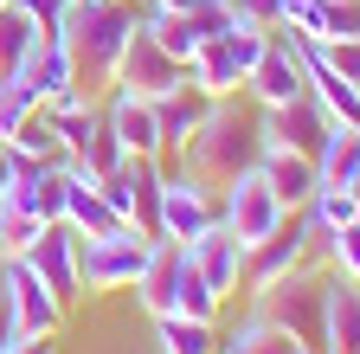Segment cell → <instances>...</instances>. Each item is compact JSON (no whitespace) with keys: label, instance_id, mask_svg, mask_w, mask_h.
<instances>
[{"label":"cell","instance_id":"31","mask_svg":"<svg viewBox=\"0 0 360 354\" xmlns=\"http://www.w3.org/2000/svg\"><path fill=\"white\" fill-rule=\"evenodd\" d=\"M277 32L322 39V0H283V20H277Z\"/></svg>","mask_w":360,"mask_h":354},{"label":"cell","instance_id":"10","mask_svg":"<svg viewBox=\"0 0 360 354\" xmlns=\"http://www.w3.org/2000/svg\"><path fill=\"white\" fill-rule=\"evenodd\" d=\"M302 91H309V77H302V58H296V39L290 32H270V46L257 52V65L245 77V97L257 110H270V103H290Z\"/></svg>","mask_w":360,"mask_h":354},{"label":"cell","instance_id":"2","mask_svg":"<svg viewBox=\"0 0 360 354\" xmlns=\"http://www.w3.org/2000/svg\"><path fill=\"white\" fill-rule=\"evenodd\" d=\"M129 0H71L65 7V26H58V46L71 52V77L77 91H103L116 84V58L129 46Z\"/></svg>","mask_w":360,"mask_h":354},{"label":"cell","instance_id":"1","mask_svg":"<svg viewBox=\"0 0 360 354\" xmlns=\"http://www.w3.org/2000/svg\"><path fill=\"white\" fill-rule=\"evenodd\" d=\"M257 155H264V129H257V116H251L238 97H219L212 116L193 129L187 142H180V174H193L206 194H225L238 174L257 167Z\"/></svg>","mask_w":360,"mask_h":354},{"label":"cell","instance_id":"3","mask_svg":"<svg viewBox=\"0 0 360 354\" xmlns=\"http://www.w3.org/2000/svg\"><path fill=\"white\" fill-rule=\"evenodd\" d=\"M322 296H328V277L315 271V264H302V271L251 290V316L283 329L302 354H322Z\"/></svg>","mask_w":360,"mask_h":354},{"label":"cell","instance_id":"8","mask_svg":"<svg viewBox=\"0 0 360 354\" xmlns=\"http://www.w3.org/2000/svg\"><path fill=\"white\" fill-rule=\"evenodd\" d=\"M174 84H187V65H180L161 39L148 32V20H135V26H129V46H122V58H116V84H110V91L161 97V91H174Z\"/></svg>","mask_w":360,"mask_h":354},{"label":"cell","instance_id":"6","mask_svg":"<svg viewBox=\"0 0 360 354\" xmlns=\"http://www.w3.org/2000/svg\"><path fill=\"white\" fill-rule=\"evenodd\" d=\"M315 251H322V232H315V219L309 213H290L270 239L245 245V271H238V290H264V284H277L290 271H302V264H315Z\"/></svg>","mask_w":360,"mask_h":354},{"label":"cell","instance_id":"26","mask_svg":"<svg viewBox=\"0 0 360 354\" xmlns=\"http://www.w3.org/2000/svg\"><path fill=\"white\" fill-rule=\"evenodd\" d=\"M302 213L315 219V232L328 239V232H341V226H347V219H360V200H354L347 187H328V181H322V187L309 194V206H302Z\"/></svg>","mask_w":360,"mask_h":354},{"label":"cell","instance_id":"12","mask_svg":"<svg viewBox=\"0 0 360 354\" xmlns=\"http://www.w3.org/2000/svg\"><path fill=\"white\" fill-rule=\"evenodd\" d=\"M206 226H219V194H206L193 174H167L161 181V239L187 245Z\"/></svg>","mask_w":360,"mask_h":354},{"label":"cell","instance_id":"5","mask_svg":"<svg viewBox=\"0 0 360 354\" xmlns=\"http://www.w3.org/2000/svg\"><path fill=\"white\" fill-rule=\"evenodd\" d=\"M148 245L135 226H116L103 239H77V284L84 296H116V290H135V277H142L148 264Z\"/></svg>","mask_w":360,"mask_h":354},{"label":"cell","instance_id":"14","mask_svg":"<svg viewBox=\"0 0 360 354\" xmlns=\"http://www.w3.org/2000/svg\"><path fill=\"white\" fill-rule=\"evenodd\" d=\"M103 122H110V136H116V148H122V155H148V161H161V155H167L161 122H155V103H148V97L116 91V97L103 103Z\"/></svg>","mask_w":360,"mask_h":354},{"label":"cell","instance_id":"25","mask_svg":"<svg viewBox=\"0 0 360 354\" xmlns=\"http://www.w3.org/2000/svg\"><path fill=\"white\" fill-rule=\"evenodd\" d=\"M219 354H302L283 329H270V322H257V316H245L232 335H219Z\"/></svg>","mask_w":360,"mask_h":354},{"label":"cell","instance_id":"24","mask_svg":"<svg viewBox=\"0 0 360 354\" xmlns=\"http://www.w3.org/2000/svg\"><path fill=\"white\" fill-rule=\"evenodd\" d=\"M174 309L180 316H200V322H219V309H225V296L193 271V258H180V277H174Z\"/></svg>","mask_w":360,"mask_h":354},{"label":"cell","instance_id":"9","mask_svg":"<svg viewBox=\"0 0 360 354\" xmlns=\"http://www.w3.org/2000/svg\"><path fill=\"white\" fill-rule=\"evenodd\" d=\"M283 219H290V213H283V200L270 194V181H264L257 167H251V174H238V181L219 194V226L232 232L238 245H257V239H270V232L283 226Z\"/></svg>","mask_w":360,"mask_h":354},{"label":"cell","instance_id":"34","mask_svg":"<svg viewBox=\"0 0 360 354\" xmlns=\"http://www.w3.org/2000/svg\"><path fill=\"white\" fill-rule=\"evenodd\" d=\"M238 20H257V26H270L277 32V20H283V0H225Z\"/></svg>","mask_w":360,"mask_h":354},{"label":"cell","instance_id":"29","mask_svg":"<svg viewBox=\"0 0 360 354\" xmlns=\"http://www.w3.org/2000/svg\"><path fill=\"white\" fill-rule=\"evenodd\" d=\"M32 206H39V219H45V226H58V219H65V167H58V161L39 174V194H32Z\"/></svg>","mask_w":360,"mask_h":354},{"label":"cell","instance_id":"13","mask_svg":"<svg viewBox=\"0 0 360 354\" xmlns=\"http://www.w3.org/2000/svg\"><path fill=\"white\" fill-rule=\"evenodd\" d=\"M238 13L232 7H225V0H212V7H180V13H148V32L161 39V46L180 58V65H187L200 46H206V39L212 32H225V26H232Z\"/></svg>","mask_w":360,"mask_h":354},{"label":"cell","instance_id":"39","mask_svg":"<svg viewBox=\"0 0 360 354\" xmlns=\"http://www.w3.org/2000/svg\"><path fill=\"white\" fill-rule=\"evenodd\" d=\"M0 7H7V0H0Z\"/></svg>","mask_w":360,"mask_h":354},{"label":"cell","instance_id":"30","mask_svg":"<svg viewBox=\"0 0 360 354\" xmlns=\"http://www.w3.org/2000/svg\"><path fill=\"white\" fill-rule=\"evenodd\" d=\"M322 39H360V0H322Z\"/></svg>","mask_w":360,"mask_h":354},{"label":"cell","instance_id":"18","mask_svg":"<svg viewBox=\"0 0 360 354\" xmlns=\"http://www.w3.org/2000/svg\"><path fill=\"white\" fill-rule=\"evenodd\" d=\"M322 354H360V284L328 271L322 296Z\"/></svg>","mask_w":360,"mask_h":354},{"label":"cell","instance_id":"23","mask_svg":"<svg viewBox=\"0 0 360 354\" xmlns=\"http://www.w3.org/2000/svg\"><path fill=\"white\" fill-rule=\"evenodd\" d=\"M354 167H360V129L354 122H328L322 148H315V174H322L328 187H347Z\"/></svg>","mask_w":360,"mask_h":354},{"label":"cell","instance_id":"32","mask_svg":"<svg viewBox=\"0 0 360 354\" xmlns=\"http://www.w3.org/2000/svg\"><path fill=\"white\" fill-rule=\"evenodd\" d=\"M315 46H322V58L354 84V91H360V39H315Z\"/></svg>","mask_w":360,"mask_h":354},{"label":"cell","instance_id":"11","mask_svg":"<svg viewBox=\"0 0 360 354\" xmlns=\"http://www.w3.org/2000/svg\"><path fill=\"white\" fill-rule=\"evenodd\" d=\"M257 129H264V148H296V155L315 161V148H322V136H328V116H322V103L302 91L290 103L257 110Z\"/></svg>","mask_w":360,"mask_h":354},{"label":"cell","instance_id":"16","mask_svg":"<svg viewBox=\"0 0 360 354\" xmlns=\"http://www.w3.org/2000/svg\"><path fill=\"white\" fill-rule=\"evenodd\" d=\"M187 258H193V271L225 296V303H232L238 296V271H245V245L232 239V232H225V226H206L200 239H187Z\"/></svg>","mask_w":360,"mask_h":354},{"label":"cell","instance_id":"17","mask_svg":"<svg viewBox=\"0 0 360 354\" xmlns=\"http://www.w3.org/2000/svg\"><path fill=\"white\" fill-rule=\"evenodd\" d=\"M257 174L270 181V194L283 200V213H302V206H309V194L322 187L315 161H309V155H296V148H264V155H257Z\"/></svg>","mask_w":360,"mask_h":354},{"label":"cell","instance_id":"19","mask_svg":"<svg viewBox=\"0 0 360 354\" xmlns=\"http://www.w3.org/2000/svg\"><path fill=\"white\" fill-rule=\"evenodd\" d=\"M148 103H155V122H161V142H167V148H180V142H187L193 129L212 116V103H219V97H206L200 84L187 77V84H174V91H161V97H148Z\"/></svg>","mask_w":360,"mask_h":354},{"label":"cell","instance_id":"27","mask_svg":"<svg viewBox=\"0 0 360 354\" xmlns=\"http://www.w3.org/2000/svg\"><path fill=\"white\" fill-rule=\"evenodd\" d=\"M7 148H20V155H32V161H58V129H52V116H45V110L20 116V129L7 136Z\"/></svg>","mask_w":360,"mask_h":354},{"label":"cell","instance_id":"20","mask_svg":"<svg viewBox=\"0 0 360 354\" xmlns=\"http://www.w3.org/2000/svg\"><path fill=\"white\" fill-rule=\"evenodd\" d=\"M7 84H26L39 103H65V97L77 91V77H71V52L58 46V39H45V46L32 52V65H26L20 77H7Z\"/></svg>","mask_w":360,"mask_h":354},{"label":"cell","instance_id":"35","mask_svg":"<svg viewBox=\"0 0 360 354\" xmlns=\"http://www.w3.org/2000/svg\"><path fill=\"white\" fill-rule=\"evenodd\" d=\"M13 348H20V322H13L7 296H0V354H13Z\"/></svg>","mask_w":360,"mask_h":354},{"label":"cell","instance_id":"21","mask_svg":"<svg viewBox=\"0 0 360 354\" xmlns=\"http://www.w3.org/2000/svg\"><path fill=\"white\" fill-rule=\"evenodd\" d=\"M155 354H219V322L161 309V316H155Z\"/></svg>","mask_w":360,"mask_h":354},{"label":"cell","instance_id":"33","mask_svg":"<svg viewBox=\"0 0 360 354\" xmlns=\"http://www.w3.org/2000/svg\"><path fill=\"white\" fill-rule=\"evenodd\" d=\"M7 7H20L26 20H39V32H45V39H58V26H65V7H71V0H7Z\"/></svg>","mask_w":360,"mask_h":354},{"label":"cell","instance_id":"37","mask_svg":"<svg viewBox=\"0 0 360 354\" xmlns=\"http://www.w3.org/2000/svg\"><path fill=\"white\" fill-rule=\"evenodd\" d=\"M155 13H180V7H212V0H148Z\"/></svg>","mask_w":360,"mask_h":354},{"label":"cell","instance_id":"7","mask_svg":"<svg viewBox=\"0 0 360 354\" xmlns=\"http://www.w3.org/2000/svg\"><path fill=\"white\" fill-rule=\"evenodd\" d=\"M0 296H7L20 335H58L65 329V309L71 303L26 264V251H7V258H0Z\"/></svg>","mask_w":360,"mask_h":354},{"label":"cell","instance_id":"22","mask_svg":"<svg viewBox=\"0 0 360 354\" xmlns=\"http://www.w3.org/2000/svg\"><path fill=\"white\" fill-rule=\"evenodd\" d=\"M39 46H45L39 20H26L20 7H0V84L20 77V71L32 65V52H39Z\"/></svg>","mask_w":360,"mask_h":354},{"label":"cell","instance_id":"36","mask_svg":"<svg viewBox=\"0 0 360 354\" xmlns=\"http://www.w3.org/2000/svg\"><path fill=\"white\" fill-rule=\"evenodd\" d=\"M13 354H58V348H52V335H20Z\"/></svg>","mask_w":360,"mask_h":354},{"label":"cell","instance_id":"38","mask_svg":"<svg viewBox=\"0 0 360 354\" xmlns=\"http://www.w3.org/2000/svg\"><path fill=\"white\" fill-rule=\"evenodd\" d=\"M7 181H13V148L0 142V187H7Z\"/></svg>","mask_w":360,"mask_h":354},{"label":"cell","instance_id":"4","mask_svg":"<svg viewBox=\"0 0 360 354\" xmlns=\"http://www.w3.org/2000/svg\"><path fill=\"white\" fill-rule=\"evenodd\" d=\"M264 46H270V26H257V20H232L225 32H212L206 46L187 58V77L200 84L206 97H245V77H251V65H257Z\"/></svg>","mask_w":360,"mask_h":354},{"label":"cell","instance_id":"28","mask_svg":"<svg viewBox=\"0 0 360 354\" xmlns=\"http://www.w3.org/2000/svg\"><path fill=\"white\" fill-rule=\"evenodd\" d=\"M322 258H328V271H335V277L360 284V219H347L341 232H328V239H322Z\"/></svg>","mask_w":360,"mask_h":354},{"label":"cell","instance_id":"15","mask_svg":"<svg viewBox=\"0 0 360 354\" xmlns=\"http://www.w3.org/2000/svg\"><path fill=\"white\" fill-rule=\"evenodd\" d=\"M26 264H32V271L52 284L65 303L84 296V284H77V232L65 226V219H58V226H39V239L26 245Z\"/></svg>","mask_w":360,"mask_h":354}]
</instances>
